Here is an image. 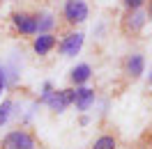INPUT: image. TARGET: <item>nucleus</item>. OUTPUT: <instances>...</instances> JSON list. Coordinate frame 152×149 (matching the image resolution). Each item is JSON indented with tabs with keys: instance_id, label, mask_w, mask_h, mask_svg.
<instances>
[{
	"instance_id": "nucleus-1",
	"label": "nucleus",
	"mask_w": 152,
	"mask_h": 149,
	"mask_svg": "<svg viewBox=\"0 0 152 149\" xmlns=\"http://www.w3.org/2000/svg\"><path fill=\"white\" fill-rule=\"evenodd\" d=\"M88 2L86 0H65L62 9H60V21H56V25L60 30H74L76 25L88 21Z\"/></svg>"
},
{
	"instance_id": "nucleus-2",
	"label": "nucleus",
	"mask_w": 152,
	"mask_h": 149,
	"mask_svg": "<svg viewBox=\"0 0 152 149\" xmlns=\"http://www.w3.org/2000/svg\"><path fill=\"white\" fill-rule=\"evenodd\" d=\"M145 23H148V16H145L143 7L141 9H124V14L120 16V32L127 39H136L143 32Z\"/></svg>"
},
{
	"instance_id": "nucleus-3",
	"label": "nucleus",
	"mask_w": 152,
	"mask_h": 149,
	"mask_svg": "<svg viewBox=\"0 0 152 149\" xmlns=\"http://www.w3.org/2000/svg\"><path fill=\"white\" fill-rule=\"evenodd\" d=\"M0 149H37V135L30 129H14L0 140Z\"/></svg>"
},
{
	"instance_id": "nucleus-4",
	"label": "nucleus",
	"mask_w": 152,
	"mask_h": 149,
	"mask_svg": "<svg viewBox=\"0 0 152 149\" xmlns=\"http://www.w3.org/2000/svg\"><path fill=\"white\" fill-rule=\"evenodd\" d=\"M10 23L19 37H35L37 35V12H12Z\"/></svg>"
},
{
	"instance_id": "nucleus-5",
	"label": "nucleus",
	"mask_w": 152,
	"mask_h": 149,
	"mask_svg": "<svg viewBox=\"0 0 152 149\" xmlns=\"http://www.w3.org/2000/svg\"><path fill=\"white\" fill-rule=\"evenodd\" d=\"M56 48L60 51V55H65V57L78 55V51L83 48V35L76 32V30H65V35H62V39H60V44Z\"/></svg>"
},
{
	"instance_id": "nucleus-6",
	"label": "nucleus",
	"mask_w": 152,
	"mask_h": 149,
	"mask_svg": "<svg viewBox=\"0 0 152 149\" xmlns=\"http://www.w3.org/2000/svg\"><path fill=\"white\" fill-rule=\"evenodd\" d=\"M122 71L132 80H136V78H141L143 71H145V57H143V53H129V55L122 60Z\"/></svg>"
},
{
	"instance_id": "nucleus-7",
	"label": "nucleus",
	"mask_w": 152,
	"mask_h": 149,
	"mask_svg": "<svg viewBox=\"0 0 152 149\" xmlns=\"http://www.w3.org/2000/svg\"><path fill=\"white\" fill-rule=\"evenodd\" d=\"M58 46V35L53 32H37V37L32 39V51L37 55H48Z\"/></svg>"
},
{
	"instance_id": "nucleus-8",
	"label": "nucleus",
	"mask_w": 152,
	"mask_h": 149,
	"mask_svg": "<svg viewBox=\"0 0 152 149\" xmlns=\"http://www.w3.org/2000/svg\"><path fill=\"white\" fill-rule=\"evenodd\" d=\"M95 101V90H90L86 85H81V87H76V94H74V106L78 110H88L90 106Z\"/></svg>"
},
{
	"instance_id": "nucleus-9",
	"label": "nucleus",
	"mask_w": 152,
	"mask_h": 149,
	"mask_svg": "<svg viewBox=\"0 0 152 149\" xmlns=\"http://www.w3.org/2000/svg\"><path fill=\"white\" fill-rule=\"evenodd\" d=\"M90 76H92L90 64H78L69 71V83H72V87H81V85H86L90 80Z\"/></svg>"
},
{
	"instance_id": "nucleus-10",
	"label": "nucleus",
	"mask_w": 152,
	"mask_h": 149,
	"mask_svg": "<svg viewBox=\"0 0 152 149\" xmlns=\"http://www.w3.org/2000/svg\"><path fill=\"white\" fill-rule=\"evenodd\" d=\"M90 149H118V135H113V133H102V135L92 142Z\"/></svg>"
},
{
	"instance_id": "nucleus-11",
	"label": "nucleus",
	"mask_w": 152,
	"mask_h": 149,
	"mask_svg": "<svg viewBox=\"0 0 152 149\" xmlns=\"http://www.w3.org/2000/svg\"><path fill=\"white\" fill-rule=\"evenodd\" d=\"M56 28V19L51 14H37V32H51Z\"/></svg>"
},
{
	"instance_id": "nucleus-12",
	"label": "nucleus",
	"mask_w": 152,
	"mask_h": 149,
	"mask_svg": "<svg viewBox=\"0 0 152 149\" xmlns=\"http://www.w3.org/2000/svg\"><path fill=\"white\" fill-rule=\"evenodd\" d=\"M10 112H12V101L7 99V101H2V106H0V126H2L5 122H7Z\"/></svg>"
},
{
	"instance_id": "nucleus-13",
	"label": "nucleus",
	"mask_w": 152,
	"mask_h": 149,
	"mask_svg": "<svg viewBox=\"0 0 152 149\" xmlns=\"http://www.w3.org/2000/svg\"><path fill=\"white\" fill-rule=\"evenodd\" d=\"M120 2H122L124 9H141L145 5V0H120Z\"/></svg>"
},
{
	"instance_id": "nucleus-14",
	"label": "nucleus",
	"mask_w": 152,
	"mask_h": 149,
	"mask_svg": "<svg viewBox=\"0 0 152 149\" xmlns=\"http://www.w3.org/2000/svg\"><path fill=\"white\" fill-rule=\"evenodd\" d=\"M7 78H10V74H7V67L0 64V96H2L5 87H7Z\"/></svg>"
},
{
	"instance_id": "nucleus-15",
	"label": "nucleus",
	"mask_w": 152,
	"mask_h": 149,
	"mask_svg": "<svg viewBox=\"0 0 152 149\" xmlns=\"http://www.w3.org/2000/svg\"><path fill=\"white\" fill-rule=\"evenodd\" d=\"M145 16L152 19V0H145Z\"/></svg>"
},
{
	"instance_id": "nucleus-16",
	"label": "nucleus",
	"mask_w": 152,
	"mask_h": 149,
	"mask_svg": "<svg viewBox=\"0 0 152 149\" xmlns=\"http://www.w3.org/2000/svg\"><path fill=\"white\" fill-rule=\"evenodd\" d=\"M148 140H150V145H152V131H148Z\"/></svg>"
},
{
	"instance_id": "nucleus-17",
	"label": "nucleus",
	"mask_w": 152,
	"mask_h": 149,
	"mask_svg": "<svg viewBox=\"0 0 152 149\" xmlns=\"http://www.w3.org/2000/svg\"><path fill=\"white\" fill-rule=\"evenodd\" d=\"M148 83H150V85H152V76H150V80H148Z\"/></svg>"
}]
</instances>
